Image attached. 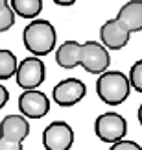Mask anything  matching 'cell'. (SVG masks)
I'll list each match as a JSON object with an SVG mask.
<instances>
[{
	"label": "cell",
	"instance_id": "cell-1",
	"mask_svg": "<svg viewBox=\"0 0 142 150\" xmlns=\"http://www.w3.org/2000/svg\"><path fill=\"white\" fill-rule=\"evenodd\" d=\"M22 43L33 56H48L57 45V32L46 19H33L22 32Z\"/></svg>",
	"mask_w": 142,
	"mask_h": 150
},
{
	"label": "cell",
	"instance_id": "cell-2",
	"mask_svg": "<svg viewBox=\"0 0 142 150\" xmlns=\"http://www.w3.org/2000/svg\"><path fill=\"white\" fill-rule=\"evenodd\" d=\"M131 93L129 78L122 71H105L96 80V95L107 106H120Z\"/></svg>",
	"mask_w": 142,
	"mask_h": 150
},
{
	"label": "cell",
	"instance_id": "cell-3",
	"mask_svg": "<svg viewBox=\"0 0 142 150\" xmlns=\"http://www.w3.org/2000/svg\"><path fill=\"white\" fill-rule=\"evenodd\" d=\"M94 134L104 143H118L127 135V120L116 111H105L96 117Z\"/></svg>",
	"mask_w": 142,
	"mask_h": 150
},
{
	"label": "cell",
	"instance_id": "cell-4",
	"mask_svg": "<svg viewBox=\"0 0 142 150\" xmlns=\"http://www.w3.org/2000/svg\"><path fill=\"white\" fill-rule=\"evenodd\" d=\"M79 65L89 74H104L111 65V56L100 41H85L81 43V54H79Z\"/></svg>",
	"mask_w": 142,
	"mask_h": 150
},
{
	"label": "cell",
	"instance_id": "cell-5",
	"mask_svg": "<svg viewBox=\"0 0 142 150\" xmlns=\"http://www.w3.org/2000/svg\"><path fill=\"white\" fill-rule=\"evenodd\" d=\"M44 80H46V67H44L41 57L30 56L19 63L17 74H15V82L20 89H24V91L37 89Z\"/></svg>",
	"mask_w": 142,
	"mask_h": 150
},
{
	"label": "cell",
	"instance_id": "cell-6",
	"mask_svg": "<svg viewBox=\"0 0 142 150\" xmlns=\"http://www.w3.org/2000/svg\"><path fill=\"white\" fill-rule=\"evenodd\" d=\"M87 95V85L79 78H65L55 83L52 98L59 108H72L79 104Z\"/></svg>",
	"mask_w": 142,
	"mask_h": 150
},
{
	"label": "cell",
	"instance_id": "cell-7",
	"mask_svg": "<svg viewBox=\"0 0 142 150\" xmlns=\"http://www.w3.org/2000/svg\"><path fill=\"white\" fill-rule=\"evenodd\" d=\"M74 145V130L65 120H54L43 132V146L46 150H70Z\"/></svg>",
	"mask_w": 142,
	"mask_h": 150
},
{
	"label": "cell",
	"instance_id": "cell-8",
	"mask_svg": "<svg viewBox=\"0 0 142 150\" xmlns=\"http://www.w3.org/2000/svg\"><path fill=\"white\" fill-rule=\"evenodd\" d=\"M19 109L26 119H43L50 111V98L39 89L24 91L19 96Z\"/></svg>",
	"mask_w": 142,
	"mask_h": 150
},
{
	"label": "cell",
	"instance_id": "cell-9",
	"mask_svg": "<svg viewBox=\"0 0 142 150\" xmlns=\"http://www.w3.org/2000/svg\"><path fill=\"white\" fill-rule=\"evenodd\" d=\"M129 37H131V32L118 19L105 21L100 28V43L107 50H122L129 43Z\"/></svg>",
	"mask_w": 142,
	"mask_h": 150
},
{
	"label": "cell",
	"instance_id": "cell-10",
	"mask_svg": "<svg viewBox=\"0 0 142 150\" xmlns=\"http://www.w3.org/2000/svg\"><path fill=\"white\" fill-rule=\"evenodd\" d=\"M30 135V122L24 115H8L0 122V137L11 141H24Z\"/></svg>",
	"mask_w": 142,
	"mask_h": 150
},
{
	"label": "cell",
	"instance_id": "cell-11",
	"mask_svg": "<svg viewBox=\"0 0 142 150\" xmlns=\"http://www.w3.org/2000/svg\"><path fill=\"white\" fill-rule=\"evenodd\" d=\"M116 19L124 22L131 33L142 30V0H129L120 8Z\"/></svg>",
	"mask_w": 142,
	"mask_h": 150
},
{
	"label": "cell",
	"instance_id": "cell-12",
	"mask_svg": "<svg viewBox=\"0 0 142 150\" xmlns=\"http://www.w3.org/2000/svg\"><path fill=\"white\" fill-rule=\"evenodd\" d=\"M79 54H81V43L69 39L55 50V63L63 69H74L79 65Z\"/></svg>",
	"mask_w": 142,
	"mask_h": 150
},
{
	"label": "cell",
	"instance_id": "cell-13",
	"mask_svg": "<svg viewBox=\"0 0 142 150\" xmlns=\"http://www.w3.org/2000/svg\"><path fill=\"white\" fill-rule=\"evenodd\" d=\"M11 9L20 19H37L43 11V0H9Z\"/></svg>",
	"mask_w": 142,
	"mask_h": 150
},
{
	"label": "cell",
	"instance_id": "cell-14",
	"mask_svg": "<svg viewBox=\"0 0 142 150\" xmlns=\"http://www.w3.org/2000/svg\"><path fill=\"white\" fill-rule=\"evenodd\" d=\"M17 67H19L17 56L8 48H0V80L15 78Z\"/></svg>",
	"mask_w": 142,
	"mask_h": 150
},
{
	"label": "cell",
	"instance_id": "cell-15",
	"mask_svg": "<svg viewBox=\"0 0 142 150\" xmlns=\"http://www.w3.org/2000/svg\"><path fill=\"white\" fill-rule=\"evenodd\" d=\"M129 85H131V89H135L137 93H142V59L135 61L131 69H129Z\"/></svg>",
	"mask_w": 142,
	"mask_h": 150
},
{
	"label": "cell",
	"instance_id": "cell-16",
	"mask_svg": "<svg viewBox=\"0 0 142 150\" xmlns=\"http://www.w3.org/2000/svg\"><path fill=\"white\" fill-rule=\"evenodd\" d=\"M15 21H17V15H15V11L11 9V6H6V8L0 9V33L8 32L9 28H13Z\"/></svg>",
	"mask_w": 142,
	"mask_h": 150
},
{
	"label": "cell",
	"instance_id": "cell-17",
	"mask_svg": "<svg viewBox=\"0 0 142 150\" xmlns=\"http://www.w3.org/2000/svg\"><path fill=\"white\" fill-rule=\"evenodd\" d=\"M109 150H142V146L135 141H129V139H122L118 143H113Z\"/></svg>",
	"mask_w": 142,
	"mask_h": 150
},
{
	"label": "cell",
	"instance_id": "cell-18",
	"mask_svg": "<svg viewBox=\"0 0 142 150\" xmlns=\"http://www.w3.org/2000/svg\"><path fill=\"white\" fill-rule=\"evenodd\" d=\"M0 150H24L20 141H11L6 137H0Z\"/></svg>",
	"mask_w": 142,
	"mask_h": 150
},
{
	"label": "cell",
	"instance_id": "cell-19",
	"mask_svg": "<svg viewBox=\"0 0 142 150\" xmlns=\"http://www.w3.org/2000/svg\"><path fill=\"white\" fill-rule=\"evenodd\" d=\"M8 100H9V91L6 89L2 83H0V109H2L6 104H8Z\"/></svg>",
	"mask_w": 142,
	"mask_h": 150
},
{
	"label": "cell",
	"instance_id": "cell-20",
	"mask_svg": "<svg viewBox=\"0 0 142 150\" xmlns=\"http://www.w3.org/2000/svg\"><path fill=\"white\" fill-rule=\"evenodd\" d=\"M52 2L57 4V6H74L78 0H52Z\"/></svg>",
	"mask_w": 142,
	"mask_h": 150
},
{
	"label": "cell",
	"instance_id": "cell-21",
	"mask_svg": "<svg viewBox=\"0 0 142 150\" xmlns=\"http://www.w3.org/2000/svg\"><path fill=\"white\" fill-rule=\"evenodd\" d=\"M6 6H9V0H0V9L6 8Z\"/></svg>",
	"mask_w": 142,
	"mask_h": 150
},
{
	"label": "cell",
	"instance_id": "cell-22",
	"mask_svg": "<svg viewBox=\"0 0 142 150\" xmlns=\"http://www.w3.org/2000/svg\"><path fill=\"white\" fill-rule=\"evenodd\" d=\"M139 122L142 126V104H140V108H139Z\"/></svg>",
	"mask_w": 142,
	"mask_h": 150
}]
</instances>
